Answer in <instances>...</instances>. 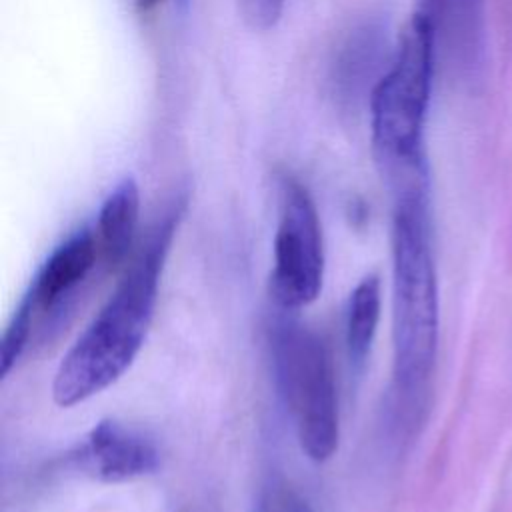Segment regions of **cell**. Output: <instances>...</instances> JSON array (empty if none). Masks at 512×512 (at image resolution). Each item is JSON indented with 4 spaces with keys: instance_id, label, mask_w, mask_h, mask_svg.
Segmentation results:
<instances>
[{
    "instance_id": "cell-5",
    "label": "cell",
    "mask_w": 512,
    "mask_h": 512,
    "mask_svg": "<svg viewBox=\"0 0 512 512\" xmlns=\"http://www.w3.org/2000/svg\"><path fill=\"white\" fill-rule=\"evenodd\" d=\"M270 296L284 310H298L314 302L324 282V242L316 204L296 178L280 182L278 224Z\"/></svg>"
},
{
    "instance_id": "cell-9",
    "label": "cell",
    "mask_w": 512,
    "mask_h": 512,
    "mask_svg": "<svg viewBox=\"0 0 512 512\" xmlns=\"http://www.w3.org/2000/svg\"><path fill=\"white\" fill-rule=\"evenodd\" d=\"M378 46L380 42L372 26H362L354 30L342 44L332 74L334 92L342 98V102L354 104L364 92L366 82L372 76Z\"/></svg>"
},
{
    "instance_id": "cell-2",
    "label": "cell",
    "mask_w": 512,
    "mask_h": 512,
    "mask_svg": "<svg viewBox=\"0 0 512 512\" xmlns=\"http://www.w3.org/2000/svg\"><path fill=\"white\" fill-rule=\"evenodd\" d=\"M394 388L406 416H420L438 350V282L430 244L428 182L392 192Z\"/></svg>"
},
{
    "instance_id": "cell-4",
    "label": "cell",
    "mask_w": 512,
    "mask_h": 512,
    "mask_svg": "<svg viewBox=\"0 0 512 512\" xmlns=\"http://www.w3.org/2000/svg\"><path fill=\"white\" fill-rule=\"evenodd\" d=\"M272 364L302 452L326 462L338 448V396L326 342L296 322L272 330Z\"/></svg>"
},
{
    "instance_id": "cell-11",
    "label": "cell",
    "mask_w": 512,
    "mask_h": 512,
    "mask_svg": "<svg viewBox=\"0 0 512 512\" xmlns=\"http://www.w3.org/2000/svg\"><path fill=\"white\" fill-rule=\"evenodd\" d=\"M256 512H312V508L290 484L274 480L260 492Z\"/></svg>"
},
{
    "instance_id": "cell-8",
    "label": "cell",
    "mask_w": 512,
    "mask_h": 512,
    "mask_svg": "<svg viewBox=\"0 0 512 512\" xmlns=\"http://www.w3.org/2000/svg\"><path fill=\"white\" fill-rule=\"evenodd\" d=\"M140 216V192L132 178H124L114 186L100 206L96 220L98 254L110 268H116L134 254L136 230Z\"/></svg>"
},
{
    "instance_id": "cell-3",
    "label": "cell",
    "mask_w": 512,
    "mask_h": 512,
    "mask_svg": "<svg viewBox=\"0 0 512 512\" xmlns=\"http://www.w3.org/2000/svg\"><path fill=\"white\" fill-rule=\"evenodd\" d=\"M436 24L416 12L404 26L394 58L370 92L372 152L384 178L426 166L424 126L432 94Z\"/></svg>"
},
{
    "instance_id": "cell-12",
    "label": "cell",
    "mask_w": 512,
    "mask_h": 512,
    "mask_svg": "<svg viewBox=\"0 0 512 512\" xmlns=\"http://www.w3.org/2000/svg\"><path fill=\"white\" fill-rule=\"evenodd\" d=\"M246 20L260 30H266L276 24L282 14L284 0H240Z\"/></svg>"
},
{
    "instance_id": "cell-1",
    "label": "cell",
    "mask_w": 512,
    "mask_h": 512,
    "mask_svg": "<svg viewBox=\"0 0 512 512\" xmlns=\"http://www.w3.org/2000/svg\"><path fill=\"white\" fill-rule=\"evenodd\" d=\"M180 216L182 204L176 202L148 228L116 290L62 358L52 382V398L58 406L70 408L102 392L138 356Z\"/></svg>"
},
{
    "instance_id": "cell-7",
    "label": "cell",
    "mask_w": 512,
    "mask_h": 512,
    "mask_svg": "<svg viewBox=\"0 0 512 512\" xmlns=\"http://www.w3.org/2000/svg\"><path fill=\"white\" fill-rule=\"evenodd\" d=\"M74 462L102 482H126L154 472L158 450L144 434L106 418L88 432Z\"/></svg>"
},
{
    "instance_id": "cell-6",
    "label": "cell",
    "mask_w": 512,
    "mask_h": 512,
    "mask_svg": "<svg viewBox=\"0 0 512 512\" xmlns=\"http://www.w3.org/2000/svg\"><path fill=\"white\" fill-rule=\"evenodd\" d=\"M98 258L94 232L88 228L76 230L50 252L14 312L24 316L34 328L40 316L60 308L80 288Z\"/></svg>"
},
{
    "instance_id": "cell-13",
    "label": "cell",
    "mask_w": 512,
    "mask_h": 512,
    "mask_svg": "<svg viewBox=\"0 0 512 512\" xmlns=\"http://www.w3.org/2000/svg\"><path fill=\"white\" fill-rule=\"evenodd\" d=\"M162 0H134V6L138 12H152Z\"/></svg>"
},
{
    "instance_id": "cell-10",
    "label": "cell",
    "mask_w": 512,
    "mask_h": 512,
    "mask_svg": "<svg viewBox=\"0 0 512 512\" xmlns=\"http://www.w3.org/2000/svg\"><path fill=\"white\" fill-rule=\"evenodd\" d=\"M380 320V280L370 274L350 294L346 312V348L354 366H362L370 354Z\"/></svg>"
}]
</instances>
